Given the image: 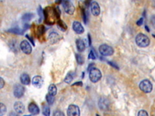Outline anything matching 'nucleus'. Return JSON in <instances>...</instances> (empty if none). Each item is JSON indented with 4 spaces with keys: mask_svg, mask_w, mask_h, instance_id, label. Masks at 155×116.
<instances>
[{
    "mask_svg": "<svg viewBox=\"0 0 155 116\" xmlns=\"http://www.w3.org/2000/svg\"><path fill=\"white\" fill-rule=\"evenodd\" d=\"M102 77V74L101 71L97 69V68L93 67L89 71V78L90 80L93 82V83H96L99 80H101Z\"/></svg>",
    "mask_w": 155,
    "mask_h": 116,
    "instance_id": "2",
    "label": "nucleus"
},
{
    "mask_svg": "<svg viewBox=\"0 0 155 116\" xmlns=\"http://www.w3.org/2000/svg\"><path fill=\"white\" fill-rule=\"evenodd\" d=\"M13 108L15 112L18 114H23L24 112V110H25L24 105L21 102H16L14 104Z\"/></svg>",
    "mask_w": 155,
    "mask_h": 116,
    "instance_id": "14",
    "label": "nucleus"
},
{
    "mask_svg": "<svg viewBox=\"0 0 155 116\" xmlns=\"http://www.w3.org/2000/svg\"><path fill=\"white\" fill-rule=\"evenodd\" d=\"M8 32L13 34H16V35H23L24 32V30H21V29H19L17 28H13L9 29V30H8Z\"/></svg>",
    "mask_w": 155,
    "mask_h": 116,
    "instance_id": "22",
    "label": "nucleus"
},
{
    "mask_svg": "<svg viewBox=\"0 0 155 116\" xmlns=\"http://www.w3.org/2000/svg\"><path fill=\"white\" fill-rule=\"evenodd\" d=\"M94 66V64H90L89 65V67H88V69H87V70H88L89 71L92 69V68Z\"/></svg>",
    "mask_w": 155,
    "mask_h": 116,
    "instance_id": "40",
    "label": "nucleus"
},
{
    "mask_svg": "<svg viewBox=\"0 0 155 116\" xmlns=\"http://www.w3.org/2000/svg\"><path fill=\"white\" fill-rule=\"evenodd\" d=\"M136 43L140 47H146L150 44V39L143 33H139L136 37Z\"/></svg>",
    "mask_w": 155,
    "mask_h": 116,
    "instance_id": "1",
    "label": "nucleus"
},
{
    "mask_svg": "<svg viewBox=\"0 0 155 116\" xmlns=\"http://www.w3.org/2000/svg\"><path fill=\"white\" fill-rule=\"evenodd\" d=\"M76 44L77 49L79 52L84 51L85 48V45L84 41L82 40H81V39H78V40L76 41Z\"/></svg>",
    "mask_w": 155,
    "mask_h": 116,
    "instance_id": "17",
    "label": "nucleus"
},
{
    "mask_svg": "<svg viewBox=\"0 0 155 116\" xmlns=\"http://www.w3.org/2000/svg\"><path fill=\"white\" fill-rule=\"evenodd\" d=\"M63 7L64 11L69 14H73L75 12V7L73 3L69 0H63Z\"/></svg>",
    "mask_w": 155,
    "mask_h": 116,
    "instance_id": "5",
    "label": "nucleus"
},
{
    "mask_svg": "<svg viewBox=\"0 0 155 116\" xmlns=\"http://www.w3.org/2000/svg\"><path fill=\"white\" fill-rule=\"evenodd\" d=\"M62 1V0H55V3H56L57 4H60Z\"/></svg>",
    "mask_w": 155,
    "mask_h": 116,
    "instance_id": "42",
    "label": "nucleus"
},
{
    "mask_svg": "<svg viewBox=\"0 0 155 116\" xmlns=\"http://www.w3.org/2000/svg\"><path fill=\"white\" fill-rule=\"evenodd\" d=\"M89 59H96V56L95 55V53L93 52V50H91L89 53Z\"/></svg>",
    "mask_w": 155,
    "mask_h": 116,
    "instance_id": "30",
    "label": "nucleus"
},
{
    "mask_svg": "<svg viewBox=\"0 0 155 116\" xmlns=\"http://www.w3.org/2000/svg\"><path fill=\"white\" fill-rule=\"evenodd\" d=\"M108 63H109V64L111 66H112L113 68H115V69H119L118 66L117 65H116V64H115L114 62H108Z\"/></svg>",
    "mask_w": 155,
    "mask_h": 116,
    "instance_id": "34",
    "label": "nucleus"
},
{
    "mask_svg": "<svg viewBox=\"0 0 155 116\" xmlns=\"http://www.w3.org/2000/svg\"><path fill=\"white\" fill-rule=\"evenodd\" d=\"M46 100L47 102V103L49 105H52L53 103H54L55 101V97L54 96L51 95L50 94H48L46 95Z\"/></svg>",
    "mask_w": 155,
    "mask_h": 116,
    "instance_id": "23",
    "label": "nucleus"
},
{
    "mask_svg": "<svg viewBox=\"0 0 155 116\" xmlns=\"http://www.w3.org/2000/svg\"><path fill=\"white\" fill-rule=\"evenodd\" d=\"M28 109L29 113L33 115H37L40 113V108H38L36 103L33 102H32L28 105Z\"/></svg>",
    "mask_w": 155,
    "mask_h": 116,
    "instance_id": "13",
    "label": "nucleus"
},
{
    "mask_svg": "<svg viewBox=\"0 0 155 116\" xmlns=\"http://www.w3.org/2000/svg\"><path fill=\"white\" fill-rule=\"evenodd\" d=\"M30 27V25H29V24H24V31L25 32L26 30H27V29Z\"/></svg>",
    "mask_w": 155,
    "mask_h": 116,
    "instance_id": "38",
    "label": "nucleus"
},
{
    "mask_svg": "<svg viewBox=\"0 0 155 116\" xmlns=\"http://www.w3.org/2000/svg\"><path fill=\"white\" fill-rule=\"evenodd\" d=\"M60 40V36L56 32H52L48 36V40L51 44H54Z\"/></svg>",
    "mask_w": 155,
    "mask_h": 116,
    "instance_id": "15",
    "label": "nucleus"
},
{
    "mask_svg": "<svg viewBox=\"0 0 155 116\" xmlns=\"http://www.w3.org/2000/svg\"><path fill=\"white\" fill-rule=\"evenodd\" d=\"M139 88L145 93H149L152 91L153 85L148 80H144L139 84Z\"/></svg>",
    "mask_w": 155,
    "mask_h": 116,
    "instance_id": "4",
    "label": "nucleus"
},
{
    "mask_svg": "<svg viewBox=\"0 0 155 116\" xmlns=\"http://www.w3.org/2000/svg\"><path fill=\"white\" fill-rule=\"evenodd\" d=\"M26 37L27 38H28V40L29 41H30L31 42V43L32 44V45H33V46H35V42H34V41H33V38H32V37H30V36H28V35H26Z\"/></svg>",
    "mask_w": 155,
    "mask_h": 116,
    "instance_id": "33",
    "label": "nucleus"
},
{
    "mask_svg": "<svg viewBox=\"0 0 155 116\" xmlns=\"http://www.w3.org/2000/svg\"><path fill=\"white\" fill-rule=\"evenodd\" d=\"M90 9H91V12L93 16H98L99 15L101 11H100V7L98 3L96 1L91 2L90 3Z\"/></svg>",
    "mask_w": 155,
    "mask_h": 116,
    "instance_id": "10",
    "label": "nucleus"
},
{
    "mask_svg": "<svg viewBox=\"0 0 155 116\" xmlns=\"http://www.w3.org/2000/svg\"><path fill=\"white\" fill-rule=\"evenodd\" d=\"M10 47H11V50L17 52V43L16 41H12L10 42Z\"/></svg>",
    "mask_w": 155,
    "mask_h": 116,
    "instance_id": "26",
    "label": "nucleus"
},
{
    "mask_svg": "<svg viewBox=\"0 0 155 116\" xmlns=\"http://www.w3.org/2000/svg\"><path fill=\"white\" fill-rule=\"evenodd\" d=\"M45 32V27L44 26H40L38 27V35H41Z\"/></svg>",
    "mask_w": 155,
    "mask_h": 116,
    "instance_id": "29",
    "label": "nucleus"
},
{
    "mask_svg": "<svg viewBox=\"0 0 155 116\" xmlns=\"http://www.w3.org/2000/svg\"><path fill=\"white\" fill-rule=\"evenodd\" d=\"M58 27L59 28L60 30L62 32H65L67 28V25L66 24V23L62 21V20H61V19H58Z\"/></svg>",
    "mask_w": 155,
    "mask_h": 116,
    "instance_id": "21",
    "label": "nucleus"
},
{
    "mask_svg": "<svg viewBox=\"0 0 155 116\" xmlns=\"http://www.w3.org/2000/svg\"><path fill=\"white\" fill-rule=\"evenodd\" d=\"M73 30L77 34H82L84 32V28L78 21H74L72 25Z\"/></svg>",
    "mask_w": 155,
    "mask_h": 116,
    "instance_id": "11",
    "label": "nucleus"
},
{
    "mask_svg": "<svg viewBox=\"0 0 155 116\" xmlns=\"http://www.w3.org/2000/svg\"><path fill=\"white\" fill-rule=\"evenodd\" d=\"M53 115L55 116H64V114L62 112H61V111H56L55 112L53 113Z\"/></svg>",
    "mask_w": 155,
    "mask_h": 116,
    "instance_id": "31",
    "label": "nucleus"
},
{
    "mask_svg": "<svg viewBox=\"0 0 155 116\" xmlns=\"http://www.w3.org/2000/svg\"><path fill=\"white\" fill-rule=\"evenodd\" d=\"M138 115H140V116H142V115L144 116V115H148V114L145 110H140L138 113Z\"/></svg>",
    "mask_w": 155,
    "mask_h": 116,
    "instance_id": "32",
    "label": "nucleus"
},
{
    "mask_svg": "<svg viewBox=\"0 0 155 116\" xmlns=\"http://www.w3.org/2000/svg\"><path fill=\"white\" fill-rule=\"evenodd\" d=\"M67 114L69 116H79L80 115L79 108L75 105H70L67 109Z\"/></svg>",
    "mask_w": 155,
    "mask_h": 116,
    "instance_id": "8",
    "label": "nucleus"
},
{
    "mask_svg": "<svg viewBox=\"0 0 155 116\" xmlns=\"http://www.w3.org/2000/svg\"><path fill=\"white\" fill-rule=\"evenodd\" d=\"M48 94H50L53 96H55L57 93V88L55 84H51L48 86Z\"/></svg>",
    "mask_w": 155,
    "mask_h": 116,
    "instance_id": "19",
    "label": "nucleus"
},
{
    "mask_svg": "<svg viewBox=\"0 0 155 116\" xmlns=\"http://www.w3.org/2000/svg\"><path fill=\"white\" fill-rule=\"evenodd\" d=\"M0 84H1V86H0L1 87H0V88H3V87H4V84H5V82H4V80H3V79L2 78V77H1V78H0Z\"/></svg>",
    "mask_w": 155,
    "mask_h": 116,
    "instance_id": "35",
    "label": "nucleus"
},
{
    "mask_svg": "<svg viewBox=\"0 0 155 116\" xmlns=\"http://www.w3.org/2000/svg\"><path fill=\"white\" fill-rule=\"evenodd\" d=\"M7 108L6 105H4L3 103H0V116H3L5 113H6Z\"/></svg>",
    "mask_w": 155,
    "mask_h": 116,
    "instance_id": "27",
    "label": "nucleus"
},
{
    "mask_svg": "<svg viewBox=\"0 0 155 116\" xmlns=\"http://www.w3.org/2000/svg\"><path fill=\"white\" fill-rule=\"evenodd\" d=\"M98 106L101 111H107L110 108V102L107 98H101L98 102Z\"/></svg>",
    "mask_w": 155,
    "mask_h": 116,
    "instance_id": "7",
    "label": "nucleus"
},
{
    "mask_svg": "<svg viewBox=\"0 0 155 116\" xmlns=\"http://www.w3.org/2000/svg\"><path fill=\"white\" fill-rule=\"evenodd\" d=\"M75 74L74 72H68V74L66 75L65 79H64V82L66 84H70L72 82V81L74 80V77Z\"/></svg>",
    "mask_w": 155,
    "mask_h": 116,
    "instance_id": "18",
    "label": "nucleus"
},
{
    "mask_svg": "<svg viewBox=\"0 0 155 116\" xmlns=\"http://www.w3.org/2000/svg\"><path fill=\"white\" fill-rule=\"evenodd\" d=\"M88 39H89V45L90 46L91 45V36L90 35H88Z\"/></svg>",
    "mask_w": 155,
    "mask_h": 116,
    "instance_id": "41",
    "label": "nucleus"
},
{
    "mask_svg": "<svg viewBox=\"0 0 155 116\" xmlns=\"http://www.w3.org/2000/svg\"><path fill=\"white\" fill-rule=\"evenodd\" d=\"M99 51L104 56H110L114 53L113 48L107 44H102L99 47Z\"/></svg>",
    "mask_w": 155,
    "mask_h": 116,
    "instance_id": "3",
    "label": "nucleus"
},
{
    "mask_svg": "<svg viewBox=\"0 0 155 116\" xmlns=\"http://www.w3.org/2000/svg\"><path fill=\"white\" fill-rule=\"evenodd\" d=\"M20 81L22 83V84L27 85L30 82V79L29 75L27 73H23L20 76Z\"/></svg>",
    "mask_w": 155,
    "mask_h": 116,
    "instance_id": "16",
    "label": "nucleus"
},
{
    "mask_svg": "<svg viewBox=\"0 0 155 116\" xmlns=\"http://www.w3.org/2000/svg\"><path fill=\"white\" fill-rule=\"evenodd\" d=\"M25 88L20 84H16L14 86L13 95L17 98H21L24 96Z\"/></svg>",
    "mask_w": 155,
    "mask_h": 116,
    "instance_id": "6",
    "label": "nucleus"
},
{
    "mask_svg": "<svg viewBox=\"0 0 155 116\" xmlns=\"http://www.w3.org/2000/svg\"><path fill=\"white\" fill-rule=\"evenodd\" d=\"M32 84L33 86H35L38 88H41L44 84L42 77L40 76H35V77H33V78L32 79Z\"/></svg>",
    "mask_w": 155,
    "mask_h": 116,
    "instance_id": "12",
    "label": "nucleus"
},
{
    "mask_svg": "<svg viewBox=\"0 0 155 116\" xmlns=\"http://www.w3.org/2000/svg\"><path fill=\"white\" fill-rule=\"evenodd\" d=\"M142 22H143V19L140 18L139 20L137 22V25L138 26H141L142 24Z\"/></svg>",
    "mask_w": 155,
    "mask_h": 116,
    "instance_id": "39",
    "label": "nucleus"
},
{
    "mask_svg": "<svg viewBox=\"0 0 155 116\" xmlns=\"http://www.w3.org/2000/svg\"><path fill=\"white\" fill-rule=\"evenodd\" d=\"M38 15L40 16V20H39V22H41L43 18H44V10L42 9L41 6H40L38 9Z\"/></svg>",
    "mask_w": 155,
    "mask_h": 116,
    "instance_id": "24",
    "label": "nucleus"
},
{
    "mask_svg": "<svg viewBox=\"0 0 155 116\" xmlns=\"http://www.w3.org/2000/svg\"><path fill=\"white\" fill-rule=\"evenodd\" d=\"M151 22L152 24V25L155 27V16H153L152 17Z\"/></svg>",
    "mask_w": 155,
    "mask_h": 116,
    "instance_id": "36",
    "label": "nucleus"
},
{
    "mask_svg": "<svg viewBox=\"0 0 155 116\" xmlns=\"http://www.w3.org/2000/svg\"><path fill=\"white\" fill-rule=\"evenodd\" d=\"M20 48L22 51L26 55H30L32 53V48L29 42L26 40L23 41L20 43Z\"/></svg>",
    "mask_w": 155,
    "mask_h": 116,
    "instance_id": "9",
    "label": "nucleus"
},
{
    "mask_svg": "<svg viewBox=\"0 0 155 116\" xmlns=\"http://www.w3.org/2000/svg\"><path fill=\"white\" fill-rule=\"evenodd\" d=\"M43 112H42V114L46 115V116H48L50 115V109L49 108V107H48V106H45L43 107Z\"/></svg>",
    "mask_w": 155,
    "mask_h": 116,
    "instance_id": "28",
    "label": "nucleus"
},
{
    "mask_svg": "<svg viewBox=\"0 0 155 116\" xmlns=\"http://www.w3.org/2000/svg\"><path fill=\"white\" fill-rule=\"evenodd\" d=\"M34 17V14L31 13H27L23 14L22 16V20L24 22H28L30 21L31 19Z\"/></svg>",
    "mask_w": 155,
    "mask_h": 116,
    "instance_id": "20",
    "label": "nucleus"
},
{
    "mask_svg": "<svg viewBox=\"0 0 155 116\" xmlns=\"http://www.w3.org/2000/svg\"><path fill=\"white\" fill-rule=\"evenodd\" d=\"M76 59L78 64L79 65H82L84 63V59L82 56H81L79 54L76 55Z\"/></svg>",
    "mask_w": 155,
    "mask_h": 116,
    "instance_id": "25",
    "label": "nucleus"
},
{
    "mask_svg": "<svg viewBox=\"0 0 155 116\" xmlns=\"http://www.w3.org/2000/svg\"><path fill=\"white\" fill-rule=\"evenodd\" d=\"M73 85H74V86H75V85L82 86V85H83V84H82V82H75V83L74 84H73L72 86H73Z\"/></svg>",
    "mask_w": 155,
    "mask_h": 116,
    "instance_id": "37",
    "label": "nucleus"
}]
</instances>
